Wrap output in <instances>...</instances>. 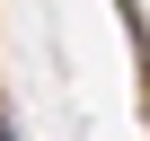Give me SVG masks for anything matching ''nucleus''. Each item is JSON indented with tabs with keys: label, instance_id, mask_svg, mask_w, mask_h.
Returning a JSON list of instances; mask_svg holds the SVG:
<instances>
[{
	"label": "nucleus",
	"instance_id": "1",
	"mask_svg": "<svg viewBox=\"0 0 150 141\" xmlns=\"http://www.w3.org/2000/svg\"><path fill=\"white\" fill-rule=\"evenodd\" d=\"M0 141H9V123H0Z\"/></svg>",
	"mask_w": 150,
	"mask_h": 141
}]
</instances>
